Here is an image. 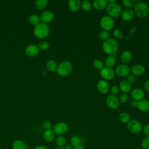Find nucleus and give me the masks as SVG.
<instances>
[{
	"instance_id": "nucleus-15",
	"label": "nucleus",
	"mask_w": 149,
	"mask_h": 149,
	"mask_svg": "<svg viewBox=\"0 0 149 149\" xmlns=\"http://www.w3.org/2000/svg\"><path fill=\"white\" fill-rule=\"evenodd\" d=\"M54 19V14L49 10H46L43 12L40 16V19L42 23H47L51 22Z\"/></svg>"
},
{
	"instance_id": "nucleus-20",
	"label": "nucleus",
	"mask_w": 149,
	"mask_h": 149,
	"mask_svg": "<svg viewBox=\"0 0 149 149\" xmlns=\"http://www.w3.org/2000/svg\"><path fill=\"white\" fill-rule=\"evenodd\" d=\"M68 5L72 12H76L81 7V1L80 0H69L68 1Z\"/></svg>"
},
{
	"instance_id": "nucleus-45",
	"label": "nucleus",
	"mask_w": 149,
	"mask_h": 149,
	"mask_svg": "<svg viewBox=\"0 0 149 149\" xmlns=\"http://www.w3.org/2000/svg\"><path fill=\"white\" fill-rule=\"evenodd\" d=\"M34 149H48V148H47V147L44 146H38L36 147Z\"/></svg>"
},
{
	"instance_id": "nucleus-43",
	"label": "nucleus",
	"mask_w": 149,
	"mask_h": 149,
	"mask_svg": "<svg viewBox=\"0 0 149 149\" xmlns=\"http://www.w3.org/2000/svg\"><path fill=\"white\" fill-rule=\"evenodd\" d=\"M143 132L146 136H149V124L145 125L143 128Z\"/></svg>"
},
{
	"instance_id": "nucleus-4",
	"label": "nucleus",
	"mask_w": 149,
	"mask_h": 149,
	"mask_svg": "<svg viewBox=\"0 0 149 149\" xmlns=\"http://www.w3.org/2000/svg\"><path fill=\"white\" fill-rule=\"evenodd\" d=\"M72 69L73 67L72 63L69 61H65L58 65L56 72L59 76L65 77L71 73Z\"/></svg>"
},
{
	"instance_id": "nucleus-34",
	"label": "nucleus",
	"mask_w": 149,
	"mask_h": 149,
	"mask_svg": "<svg viewBox=\"0 0 149 149\" xmlns=\"http://www.w3.org/2000/svg\"><path fill=\"white\" fill-rule=\"evenodd\" d=\"M93 66L98 70H101L104 68L103 62L100 59H95L93 62Z\"/></svg>"
},
{
	"instance_id": "nucleus-8",
	"label": "nucleus",
	"mask_w": 149,
	"mask_h": 149,
	"mask_svg": "<svg viewBox=\"0 0 149 149\" xmlns=\"http://www.w3.org/2000/svg\"><path fill=\"white\" fill-rule=\"evenodd\" d=\"M100 75L105 80H109L114 77L115 72L111 68L105 67L100 70Z\"/></svg>"
},
{
	"instance_id": "nucleus-33",
	"label": "nucleus",
	"mask_w": 149,
	"mask_h": 149,
	"mask_svg": "<svg viewBox=\"0 0 149 149\" xmlns=\"http://www.w3.org/2000/svg\"><path fill=\"white\" fill-rule=\"evenodd\" d=\"M109 36H110L109 32L108 31H105V30L101 31L99 33V35H98L99 38L102 41H106L107 40H108L109 38Z\"/></svg>"
},
{
	"instance_id": "nucleus-48",
	"label": "nucleus",
	"mask_w": 149,
	"mask_h": 149,
	"mask_svg": "<svg viewBox=\"0 0 149 149\" xmlns=\"http://www.w3.org/2000/svg\"><path fill=\"white\" fill-rule=\"evenodd\" d=\"M64 148L65 149H72V145L66 144V145H65V147Z\"/></svg>"
},
{
	"instance_id": "nucleus-11",
	"label": "nucleus",
	"mask_w": 149,
	"mask_h": 149,
	"mask_svg": "<svg viewBox=\"0 0 149 149\" xmlns=\"http://www.w3.org/2000/svg\"><path fill=\"white\" fill-rule=\"evenodd\" d=\"M68 129V125L65 122H58L56 123L54 126V130L55 134L62 135L66 132Z\"/></svg>"
},
{
	"instance_id": "nucleus-27",
	"label": "nucleus",
	"mask_w": 149,
	"mask_h": 149,
	"mask_svg": "<svg viewBox=\"0 0 149 149\" xmlns=\"http://www.w3.org/2000/svg\"><path fill=\"white\" fill-rule=\"evenodd\" d=\"M40 17L36 14L31 15L29 18V21L30 23L35 26L37 25L38 23H40Z\"/></svg>"
},
{
	"instance_id": "nucleus-10",
	"label": "nucleus",
	"mask_w": 149,
	"mask_h": 149,
	"mask_svg": "<svg viewBox=\"0 0 149 149\" xmlns=\"http://www.w3.org/2000/svg\"><path fill=\"white\" fill-rule=\"evenodd\" d=\"M130 72V68L126 64L119 65L115 69V73L120 77L127 76Z\"/></svg>"
},
{
	"instance_id": "nucleus-50",
	"label": "nucleus",
	"mask_w": 149,
	"mask_h": 149,
	"mask_svg": "<svg viewBox=\"0 0 149 149\" xmlns=\"http://www.w3.org/2000/svg\"><path fill=\"white\" fill-rule=\"evenodd\" d=\"M56 149H65L63 147H58Z\"/></svg>"
},
{
	"instance_id": "nucleus-17",
	"label": "nucleus",
	"mask_w": 149,
	"mask_h": 149,
	"mask_svg": "<svg viewBox=\"0 0 149 149\" xmlns=\"http://www.w3.org/2000/svg\"><path fill=\"white\" fill-rule=\"evenodd\" d=\"M145 70L144 66L140 64L134 65L131 69V72L134 76H141L144 73Z\"/></svg>"
},
{
	"instance_id": "nucleus-12",
	"label": "nucleus",
	"mask_w": 149,
	"mask_h": 149,
	"mask_svg": "<svg viewBox=\"0 0 149 149\" xmlns=\"http://www.w3.org/2000/svg\"><path fill=\"white\" fill-rule=\"evenodd\" d=\"M97 88L99 93L105 94L109 90V85L108 83L105 80H101L98 81L97 84Z\"/></svg>"
},
{
	"instance_id": "nucleus-46",
	"label": "nucleus",
	"mask_w": 149,
	"mask_h": 149,
	"mask_svg": "<svg viewBox=\"0 0 149 149\" xmlns=\"http://www.w3.org/2000/svg\"><path fill=\"white\" fill-rule=\"evenodd\" d=\"M137 101H136V100H133L131 101V105L133 106V107H137Z\"/></svg>"
},
{
	"instance_id": "nucleus-24",
	"label": "nucleus",
	"mask_w": 149,
	"mask_h": 149,
	"mask_svg": "<svg viewBox=\"0 0 149 149\" xmlns=\"http://www.w3.org/2000/svg\"><path fill=\"white\" fill-rule=\"evenodd\" d=\"M119 89L124 93H128L131 89V84L127 80H122L119 84Z\"/></svg>"
},
{
	"instance_id": "nucleus-18",
	"label": "nucleus",
	"mask_w": 149,
	"mask_h": 149,
	"mask_svg": "<svg viewBox=\"0 0 149 149\" xmlns=\"http://www.w3.org/2000/svg\"><path fill=\"white\" fill-rule=\"evenodd\" d=\"M136 107L140 111L148 112L149 111V101L146 99H142L137 102Z\"/></svg>"
},
{
	"instance_id": "nucleus-6",
	"label": "nucleus",
	"mask_w": 149,
	"mask_h": 149,
	"mask_svg": "<svg viewBox=\"0 0 149 149\" xmlns=\"http://www.w3.org/2000/svg\"><path fill=\"white\" fill-rule=\"evenodd\" d=\"M100 26L105 31H110L114 26V20L109 16H104L100 20Z\"/></svg>"
},
{
	"instance_id": "nucleus-44",
	"label": "nucleus",
	"mask_w": 149,
	"mask_h": 149,
	"mask_svg": "<svg viewBox=\"0 0 149 149\" xmlns=\"http://www.w3.org/2000/svg\"><path fill=\"white\" fill-rule=\"evenodd\" d=\"M144 86L145 89H146L147 91L149 92V80H146V81H145Z\"/></svg>"
},
{
	"instance_id": "nucleus-42",
	"label": "nucleus",
	"mask_w": 149,
	"mask_h": 149,
	"mask_svg": "<svg viewBox=\"0 0 149 149\" xmlns=\"http://www.w3.org/2000/svg\"><path fill=\"white\" fill-rule=\"evenodd\" d=\"M42 126L44 127V128H45L46 130L48 129H51V123L50 121L49 120H45L43 122Z\"/></svg>"
},
{
	"instance_id": "nucleus-19",
	"label": "nucleus",
	"mask_w": 149,
	"mask_h": 149,
	"mask_svg": "<svg viewBox=\"0 0 149 149\" xmlns=\"http://www.w3.org/2000/svg\"><path fill=\"white\" fill-rule=\"evenodd\" d=\"M107 0H95L93 2V6L97 10H102L107 8L108 5Z\"/></svg>"
},
{
	"instance_id": "nucleus-2",
	"label": "nucleus",
	"mask_w": 149,
	"mask_h": 149,
	"mask_svg": "<svg viewBox=\"0 0 149 149\" xmlns=\"http://www.w3.org/2000/svg\"><path fill=\"white\" fill-rule=\"evenodd\" d=\"M49 33V28L46 23L41 22L34 27V34L38 38H44L48 36Z\"/></svg>"
},
{
	"instance_id": "nucleus-37",
	"label": "nucleus",
	"mask_w": 149,
	"mask_h": 149,
	"mask_svg": "<svg viewBox=\"0 0 149 149\" xmlns=\"http://www.w3.org/2000/svg\"><path fill=\"white\" fill-rule=\"evenodd\" d=\"M141 146L144 149H149V136H146L143 139Z\"/></svg>"
},
{
	"instance_id": "nucleus-16",
	"label": "nucleus",
	"mask_w": 149,
	"mask_h": 149,
	"mask_svg": "<svg viewBox=\"0 0 149 149\" xmlns=\"http://www.w3.org/2000/svg\"><path fill=\"white\" fill-rule=\"evenodd\" d=\"M25 52L29 56H36L39 52V48L37 45L32 44L29 45L25 49Z\"/></svg>"
},
{
	"instance_id": "nucleus-39",
	"label": "nucleus",
	"mask_w": 149,
	"mask_h": 149,
	"mask_svg": "<svg viewBox=\"0 0 149 149\" xmlns=\"http://www.w3.org/2000/svg\"><path fill=\"white\" fill-rule=\"evenodd\" d=\"M129 100V95L127 93H123L120 95L119 100L122 103L126 102Z\"/></svg>"
},
{
	"instance_id": "nucleus-35",
	"label": "nucleus",
	"mask_w": 149,
	"mask_h": 149,
	"mask_svg": "<svg viewBox=\"0 0 149 149\" xmlns=\"http://www.w3.org/2000/svg\"><path fill=\"white\" fill-rule=\"evenodd\" d=\"M122 2L127 8H131L136 4L135 1L134 0H122Z\"/></svg>"
},
{
	"instance_id": "nucleus-5",
	"label": "nucleus",
	"mask_w": 149,
	"mask_h": 149,
	"mask_svg": "<svg viewBox=\"0 0 149 149\" xmlns=\"http://www.w3.org/2000/svg\"><path fill=\"white\" fill-rule=\"evenodd\" d=\"M107 12L111 17H117L121 15L122 7L117 3H108L107 6Z\"/></svg>"
},
{
	"instance_id": "nucleus-41",
	"label": "nucleus",
	"mask_w": 149,
	"mask_h": 149,
	"mask_svg": "<svg viewBox=\"0 0 149 149\" xmlns=\"http://www.w3.org/2000/svg\"><path fill=\"white\" fill-rule=\"evenodd\" d=\"M136 76L133 74H129L127 76V81L131 84L134 83L136 81Z\"/></svg>"
},
{
	"instance_id": "nucleus-26",
	"label": "nucleus",
	"mask_w": 149,
	"mask_h": 149,
	"mask_svg": "<svg viewBox=\"0 0 149 149\" xmlns=\"http://www.w3.org/2000/svg\"><path fill=\"white\" fill-rule=\"evenodd\" d=\"M47 68L51 72L56 71L57 69V63L54 60H49L46 63Z\"/></svg>"
},
{
	"instance_id": "nucleus-32",
	"label": "nucleus",
	"mask_w": 149,
	"mask_h": 149,
	"mask_svg": "<svg viewBox=\"0 0 149 149\" xmlns=\"http://www.w3.org/2000/svg\"><path fill=\"white\" fill-rule=\"evenodd\" d=\"M66 142V139L65 138V137L62 136H58L56 139V144L59 147H63V146H65Z\"/></svg>"
},
{
	"instance_id": "nucleus-13",
	"label": "nucleus",
	"mask_w": 149,
	"mask_h": 149,
	"mask_svg": "<svg viewBox=\"0 0 149 149\" xmlns=\"http://www.w3.org/2000/svg\"><path fill=\"white\" fill-rule=\"evenodd\" d=\"M134 13L132 8H125L122 10L121 13V17L125 21H129L133 19Z\"/></svg>"
},
{
	"instance_id": "nucleus-28",
	"label": "nucleus",
	"mask_w": 149,
	"mask_h": 149,
	"mask_svg": "<svg viewBox=\"0 0 149 149\" xmlns=\"http://www.w3.org/2000/svg\"><path fill=\"white\" fill-rule=\"evenodd\" d=\"M130 116L127 112H122L119 115V119L122 123H128L130 121Z\"/></svg>"
},
{
	"instance_id": "nucleus-25",
	"label": "nucleus",
	"mask_w": 149,
	"mask_h": 149,
	"mask_svg": "<svg viewBox=\"0 0 149 149\" xmlns=\"http://www.w3.org/2000/svg\"><path fill=\"white\" fill-rule=\"evenodd\" d=\"M116 63V57L113 55H108L105 59V64L106 67L112 68Z\"/></svg>"
},
{
	"instance_id": "nucleus-1",
	"label": "nucleus",
	"mask_w": 149,
	"mask_h": 149,
	"mask_svg": "<svg viewBox=\"0 0 149 149\" xmlns=\"http://www.w3.org/2000/svg\"><path fill=\"white\" fill-rule=\"evenodd\" d=\"M118 47V42L114 38H109L105 41L102 44L103 50L108 55H113L116 54Z\"/></svg>"
},
{
	"instance_id": "nucleus-49",
	"label": "nucleus",
	"mask_w": 149,
	"mask_h": 149,
	"mask_svg": "<svg viewBox=\"0 0 149 149\" xmlns=\"http://www.w3.org/2000/svg\"><path fill=\"white\" fill-rule=\"evenodd\" d=\"M108 3H115L116 1L115 0H108Z\"/></svg>"
},
{
	"instance_id": "nucleus-22",
	"label": "nucleus",
	"mask_w": 149,
	"mask_h": 149,
	"mask_svg": "<svg viewBox=\"0 0 149 149\" xmlns=\"http://www.w3.org/2000/svg\"><path fill=\"white\" fill-rule=\"evenodd\" d=\"M44 140L47 142H51L55 139V133L52 129L46 130L43 134Z\"/></svg>"
},
{
	"instance_id": "nucleus-36",
	"label": "nucleus",
	"mask_w": 149,
	"mask_h": 149,
	"mask_svg": "<svg viewBox=\"0 0 149 149\" xmlns=\"http://www.w3.org/2000/svg\"><path fill=\"white\" fill-rule=\"evenodd\" d=\"M38 47L42 50H45L49 47V43L47 41H42L39 43Z\"/></svg>"
},
{
	"instance_id": "nucleus-7",
	"label": "nucleus",
	"mask_w": 149,
	"mask_h": 149,
	"mask_svg": "<svg viewBox=\"0 0 149 149\" xmlns=\"http://www.w3.org/2000/svg\"><path fill=\"white\" fill-rule=\"evenodd\" d=\"M127 127L130 132L134 134L139 133L140 132H141L143 129L141 123L136 119L130 120L127 123Z\"/></svg>"
},
{
	"instance_id": "nucleus-14",
	"label": "nucleus",
	"mask_w": 149,
	"mask_h": 149,
	"mask_svg": "<svg viewBox=\"0 0 149 149\" xmlns=\"http://www.w3.org/2000/svg\"><path fill=\"white\" fill-rule=\"evenodd\" d=\"M131 96L134 100L139 101L143 99L144 97V93L141 88H136L132 90L131 93Z\"/></svg>"
},
{
	"instance_id": "nucleus-47",
	"label": "nucleus",
	"mask_w": 149,
	"mask_h": 149,
	"mask_svg": "<svg viewBox=\"0 0 149 149\" xmlns=\"http://www.w3.org/2000/svg\"><path fill=\"white\" fill-rule=\"evenodd\" d=\"M72 149H85V148L80 145V146H77V147H73L72 148Z\"/></svg>"
},
{
	"instance_id": "nucleus-21",
	"label": "nucleus",
	"mask_w": 149,
	"mask_h": 149,
	"mask_svg": "<svg viewBox=\"0 0 149 149\" xmlns=\"http://www.w3.org/2000/svg\"><path fill=\"white\" fill-rule=\"evenodd\" d=\"M132 58V54L131 52L128 50L124 51L120 55V60L125 64L129 63L131 61Z\"/></svg>"
},
{
	"instance_id": "nucleus-3",
	"label": "nucleus",
	"mask_w": 149,
	"mask_h": 149,
	"mask_svg": "<svg viewBox=\"0 0 149 149\" xmlns=\"http://www.w3.org/2000/svg\"><path fill=\"white\" fill-rule=\"evenodd\" d=\"M134 14L139 17H145L149 13V7L147 3L140 1L134 6Z\"/></svg>"
},
{
	"instance_id": "nucleus-29",
	"label": "nucleus",
	"mask_w": 149,
	"mask_h": 149,
	"mask_svg": "<svg viewBox=\"0 0 149 149\" xmlns=\"http://www.w3.org/2000/svg\"><path fill=\"white\" fill-rule=\"evenodd\" d=\"M92 5L91 2L88 0H84L81 3V8L84 11H89L91 9Z\"/></svg>"
},
{
	"instance_id": "nucleus-31",
	"label": "nucleus",
	"mask_w": 149,
	"mask_h": 149,
	"mask_svg": "<svg viewBox=\"0 0 149 149\" xmlns=\"http://www.w3.org/2000/svg\"><path fill=\"white\" fill-rule=\"evenodd\" d=\"M48 1L47 0H37L36 1V6L38 9H44L47 5Z\"/></svg>"
},
{
	"instance_id": "nucleus-9",
	"label": "nucleus",
	"mask_w": 149,
	"mask_h": 149,
	"mask_svg": "<svg viewBox=\"0 0 149 149\" xmlns=\"http://www.w3.org/2000/svg\"><path fill=\"white\" fill-rule=\"evenodd\" d=\"M105 102L108 107L112 109H117L119 106V101L116 95H109L107 96Z\"/></svg>"
},
{
	"instance_id": "nucleus-23",
	"label": "nucleus",
	"mask_w": 149,
	"mask_h": 149,
	"mask_svg": "<svg viewBox=\"0 0 149 149\" xmlns=\"http://www.w3.org/2000/svg\"><path fill=\"white\" fill-rule=\"evenodd\" d=\"M13 149H28V146L26 143L22 140H17L12 144Z\"/></svg>"
},
{
	"instance_id": "nucleus-38",
	"label": "nucleus",
	"mask_w": 149,
	"mask_h": 149,
	"mask_svg": "<svg viewBox=\"0 0 149 149\" xmlns=\"http://www.w3.org/2000/svg\"><path fill=\"white\" fill-rule=\"evenodd\" d=\"M113 35L116 38H119V39H121L123 37V34L122 31L119 29L115 30L113 31Z\"/></svg>"
},
{
	"instance_id": "nucleus-40",
	"label": "nucleus",
	"mask_w": 149,
	"mask_h": 149,
	"mask_svg": "<svg viewBox=\"0 0 149 149\" xmlns=\"http://www.w3.org/2000/svg\"><path fill=\"white\" fill-rule=\"evenodd\" d=\"M119 87L118 86L114 85L111 88V93L112 95H116L119 93Z\"/></svg>"
},
{
	"instance_id": "nucleus-30",
	"label": "nucleus",
	"mask_w": 149,
	"mask_h": 149,
	"mask_svg": "<svg viewBox=\"0 0 149 149\" xmlns=\"http://www.w3.org/2000/svg\"><path fill=\"white\" fill-rule=\"evenodd\" d=\"M81 141V139L77 136H73V137H72L70 139L71 144L73 147H77V146H80Z\"/></svg>"
}]
</instances>
